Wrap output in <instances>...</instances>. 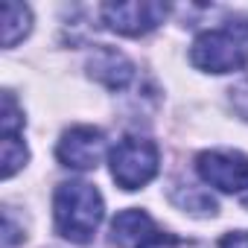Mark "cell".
Instances as JSON below:
<instances>
[{
  "instance_id": "obj_1",
  "label": "cell",
  "mask_w": 248,
  "mask_h": 248,
  "mask_svg": "<svg viewBox=\"0 0 248 248\" xmlns=\"http://www.w3.org/2000/svg\"><path fill=\"white\" fill-rule=\"evenodd\" d=\"M102 196L93 184L85 181H64L56 187L53 196V216L56 231L70 242H88L102 222Z\"/></svg>"
},
{
  "instance_id": "obj_2",
  "label": "cell",
  "mask_w": 248,
  "mask_h": 248,
  "mask_svg": "<svg viewBox=\"0 0 248 248\" xmlns=\"http://www.w3.org/2000/svg\"><path fill=\"white\" fill-rule=\"evenodd\" d=\"M190 62L207 73H231L248 64V21H225L193 41Z\"/></svg>"
},
{
  "instance_id": "obj_3",
  "label": "cell",
  "mask_w": 248,
  "mask_h": 248,
  "mask_svg": "<svg viewBox=\"0 0 248 248\" xmlns=\"http://www.w3.org/2000/svg\"><path fill=\"white\" fill-rule=\"evenodd\" d=\"M111 175L123 190H138L158 175V146L146 138H123L111 149Z\"/></svg>"
},
{
  "instance_id": "obj_4",
  "label": "cell",
  "mask_w": 248,
  "mask_h": 248,
  "mask_svg": "<svg viewBox=\"0 0 248 248\" xmlns=\"http://www.w3.org/2000/svg\"><path fill=\"white\" fill-rule=\"evenodd\" d=\"M196 170L210 187H216L222 193L248 190V158L242 152H231V149L202 152L196 158Z\"/></svg>"
},
{
  "instance_id": "obj_5",
  "label": "cell",
  "mask_w": 248,
  "mask_h": 248,
  "mask_svg": "<svg viewBox=\"0 0 248 248\" xmlns=\"http://www.w3.org/2000/svg\"><path fill=\"white\" fill-rule=\"evenodd\" d=\"M170 6L167 3H152V0H132V3H105L102 6V21L108 30L120 35H146L158 24H164Z\"/></svg>"
},
{
  "instance_id": "obj_6",
  "label": "cell",
  "mask_w": 248,
  "mask_h": 248,
  "mask_svg": "<svg viewBox=\"0 0 248 248\" xmlns=\"http://www.w3.org/2000/svg\"><path fill=\"white\" fill-rule=\"evenodd\" d=\"M105 152V135L93 126H73L59 140V161L70 170H93L102 161Z\"/></svg>"
},
{
  "instance_id": "obj_7",
  "label": "cell",
  "mask_w": 248,
  "mask_h": 248,
  "mask_svg": "<svg viewBox=\"0 0 248 248\" xmlns=\"http://www.w3.org/2000/svg\"><path fill=\"white\" fill-rule=\"evenodd\" d=\"M88 70H91V76H93L96 82H102V85L111 88V91L126 88V85L132 82V76H135L132 62L123 56V53L111 50V47L93 50V56L88 59Z\"/></svg>"
},
{
  "instance_id": "obj_8",
  "label": "cell",
  "mask_w": 248,
  "mask_h": 248,
  "mask_svg": "<svg viewBox=\"0 0 248 248\" xmlns=\"http://www.w3.org/2000/svg\"><path fill=\"white\" fill-rule=\"evenodd\" d=\"M111 233H114V242L123 245V248H143L155 233V222L143 213V210H123L114 222H111Z\"/></svg>"
},
{
  "instance_id": "obj_9",
  "label": "cell",
  "mask_w": 248,
  "mask_h": 248,
  "mask_svg": "<svg viewBox=\"0 0 248 248\" xmlns=\"http://www.w3.org/2000/svg\"><path fill=\"white\" fill-rule=\"evenodd\" d=\"M32 15L21 3H3V47H15L30 32Z\"/></svg>"
},
{
  "instance_id": "obj_10",
  "label": "cell",
  "mask_w": 248,
  "mask_h": 248,
  "mask_svg": "<svg viewBox=\"0 0 248 248\" xmlns=\"http://www.w3.org/2000/svg\"><path fill=\"white\" fill-rule=\"evenodd\" d=\"M0 158H3V178H12V175L27 164V158H30L27 143H24L18 135L3 138V143H0Z\"/></svg>"
},
{
  "instance_id": "obj_11",
  "label": "cell",
  "mask_w": 248,
  "mask_h": 248,
  "mask_svg": "<svg viewBox=\"0 0 248 248\" xmlns=\"http://www.w3.org/2000/svg\"><path fill=\"white\" fill-rule=\"evenodd\" d=\"M172 199H175L178 207L193 210V213H213V210H216V202L210 199V193H204V190L196 187V184L181 187V196H172Z\"/></svg>"
},
{
  "instance_id": "obj_12",
  "label": "cell",
  "mask_w": 248,
  "mask_h": 248,
  "mask_svg": "<svg viewBox=\"0 0 248 248\" xmlns=\"http://www.w3.org/2000/svg\"><path fill=\"white\" fill-rule=\"evenodd\" d=\"M24 129V114L18 111V102L12 93H3V117H0V132L3 138H12Z\"/></svg>"
},
{
  "instance_id": "obj_13",
  "label": "cell",
  "mask_w": 248,
  "mask_h": 248,
  "mask_svg": "<svg viewBox=\"0 0 248 248\" xmlns=\"http://www.w3.org/2000/svg\"><path fill=\"white\" fill-rule=\"evenodd\" d=\"M231 105L242 120H248V79H242L236 88H231Z\"/></svg>"
},
{
  "instance_id": "obj_14",
  "label": "cell",
  "mask_w": 248,
  "mask_h": 248,
  "mask_svg": "<svg viewBox=\"0 0 248 248\" xmlns=\"http://www.w3.org/2000/svg\"><path fill=\"white\" fill-rule=\"evenodd\" d=\"M143 248H190V245H187L184 239L172 236V233H161V231H158V233L143 245Z\"/></svg>"
},
{
  "instance_id": "obj_15",
  "label": "cell",
  "mask_w": 248,
  "mask_h": 248,
  "mask_svg": "<svg viewBox=\"0 0 248 248\" xmlns=\"http://www.w3.org/2000/svg\"><path fill=\"white\" fill-rule=\"evenodd\" d=\"M219 248H248V231H233V233H225Z\"/></svg>"
},
{
  "instance_id": "obj_16",
  "label": "cell",
  "mask_w": 248,
  "mask_h": 248,
  "mask_svg": "<svg viewBox=\"0 0 248 248\" xmlns=\"http://www.w3.org/2000/svg\"><path fill=\"white\" fill-rule=\"evenodd\" d=\"M245 204H248V196H245Z\"/></svg>"
}]
</instances>
